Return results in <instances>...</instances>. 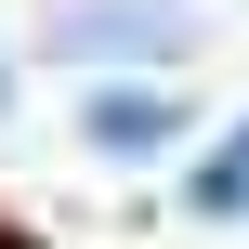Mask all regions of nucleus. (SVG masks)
<instances>
[{
  "label": "nucleus",
  "mask_w": 249,
  "mask_h": 249,
  "mask_svg": "<svg viewBox=\"0 0 249 249\" xmlns=\"http://www.w3.org/2000/svg\"><path fill=\"white\" fill-rule=\"evenodd\" d=\"M184 105L171 92H92V144H171Z\"/></svg>",
  "instance_id": "nucleus-2"
},
{
  "label": "nucleus",
  "mask_w": 249,
  "mask_h": 249,
  "mask_svg": "<svg viewBox=\"0 0 249 249\" xmlns=\"http://www.w3.org/2000/svg\"><path fill=\"white\" fill-rule=\"evenodd\" d=\"M0 105H13V66H0Z\"/></svg>",
  "instance_id": "nucleus-4"
},
{
  "label": "nucleus",
  "mask_w": 249,
  "mask_h": 249,
  "mask_svg": "<svg viewBox=\"0 0 249 249\" xmlns=\"http://www.w3.org/2000/svg\"><path fill=\"white\" fill-rule=\"evenodd\" d=\"M197 13L184 0H66L53 13V66H184Z\"/></svg>",
  "instance_id": "nucleus-1"
},
{
  "label": "nucleus",
  "mask_w": 249,
  "mask_h": 249,
  "mask_svg": "<svg viewBox=\"0 0 249 249\" xmlns=\"http://www.w3.org/2000/svg\"><path fill=\"white\" fill-rule=\"evenodd\" d=\"M184 210H210V223H236V210H249V131H223V144H210V171L184 184Z\"/></svg>",
  "instance_id": "nucleus-3"
}]
</instances>
